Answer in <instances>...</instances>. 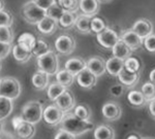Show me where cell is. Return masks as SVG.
<instances>
[{"label":"cell","instance_id":"1","mask_svg":"<svg viewBox=\"0 0 155 139\" xmlns=\"http://www.w3.org/2000/svg\"><path fill=\"white\" fill-rule=\"evenodd\" d=\"M60 129L71 133L74 136H80L94 129V124L91 121H83L77 118L74 113L67 112L61 121Z\"/></svg>","mask_w":155,"mask_h":139},{"label":"cell","instance_id":"2","mask_svg":"<svg viewBox=\"0 0 155 139\" xmlns=\"http://www.w3.org/2000/svg\"><path fill=\"white\" fill-rule=\"evenodd\" d=\"M42 115H44V106L39 101H29L22 108L21 116L23 120L34 126L42 120Z\"/></svg>","mask_w":155,"mask_h":139},{"label":"cell","instance_id":"3","mask_svg":"<svg viewBox=\"0 0 155 139\" xmlns=\"http://www.w3.org/2000/svg\"><path fill=\"white\" fill-rule=\"evenodd\" d=\"M21 14L25 21L31 25H37L45 17H47V11L37 6L32 0L26 2L22 6Z\"/></svg>","mask_w":155,"mask_h":139},{"label":"cell","instance_id":"4","mask_svg":"<svg viewBox=\"0 0 155 139\" xmlns=\"http://www.w3.org/2000/svg\"><path fill=\"white\" fill-rule=\"evenodd\" d=\"M37 66L39 70L48 75H55L59 71V59L53 51L37 58Z\"/></svg>","mask_w":155,"mask_h":139},{"label":"cell","instance_id":"5","mask_svg":"<svg viewBox=\"0 0 155 139\" xmlns=\"http://www.w3.org/2000/svg\"><path fill=\"white\" fill-rule=\"evenodd\" d=\"M22 87L20 81L15 77H3L0 83V97H5L11 100L20 96Z\"/></svg>","mask_w":155,"mask_h":139},{"label":"cell","instance_id":"6","mask_svg":"<svg viewBox=\"0 0 155 139\" xmlns=\"http://www.w3.org/2000/svg\"><path fill=\"white\" fill-rule=\"evenodd\" d=\"M64 115H65V113L56 104H51V105L47 106L46 108H44L42 120L47 124H49L50 126H57L61 123Z\"/></svg>","mask_w":155,"mask_h":139},{"label":"cell","instance_id":"7","mask_svg":"<svg viewBox=\"0 0 155 139\" xmlns=\"http://www.w3.org/2000/svg\"><path fill=\"white\" fill-rule=\"evenodd\" d=\"M55 49L62 55H71L76 49V40L71 35L63 34L55 40Z\"/></svg>","mask_w":155,"mask_h":139},{"label":"cell","instance_id":"8","mask_svg":"<svg viewBox=\"0 0 155 139\" xmlns=\"http://www.w3.org/2000/svg\"><path fill=\"white\" fill-rule=\"evenodd\" d=\"M98 43L104 49H113L114 46L119 41L120 37L116 31L111 28H107L101 33L96 34Z\"/></svg>","mask_w":155,"mask_h":139},{"label":"cell","instance_id":"9","mask_svg":"<svg viewBox=\"0 0 155 139\" xmlns=\"http://www.w3.org/2000/svg\"><path fill=\"white\" fill-rule=\"evenodd\" d=\"M101 113L104 118L107 121H117L122 115V108L117 102L109 101L104 103L101 107Z\"/></svg>","mask_w":155,"mask_h":139},{"label":"cell","instance_id":"10","mask_svg":"<svg viewBox=\"0 0 155 139\" xmlns=\"http://www.w3.org/2000/svg\"><path fill=\"white\" fill-rule=\"evenodd\" d=\"M55 104H56L64 113H67V112H69L71 109H74L76 107V99H74V96L72 95L71 92L66 89V90L56 99Z\"/></svg>","mask_w":155,"mask_h":139},{"label":"cell","instance_id":"11","mask_svg":"<svg viewBox=\"0 0 155 139\" xmlns=\"http://www.w3.org/2000/svg\"><path fill=\"white\" fill-rule=\"evenodd\" d=\"M131 30L144 40L146 37L153 34V24L147 19H140L134 23Z\"/></svg>","mask_w":155,"mask_h":139},{"label":"cell","instance_id":"12","mask_svg":"<svg viewBox=\"0 0 155 139\" xmlns=\"http://www.w3.org/2000/svg\"><path fill=\"white\" fill-rule=\"evenodd\" d=\"M120 37V40H122L124 43L131 49L132 52L137 51V49H141L143 46V39L141 38L137 33H134L131 30H126L121 34Z\"/></svg>","mask_w":155,"mask_h":139},{"label":"cell","instance_id":"13","mask_svg":"<svg viewBox=\"0 0 155 139\" xmlns=\"http://www.w3.org/2000/svg\"><path fill=\"white\" fill-rule=\"evenodd\" d=\"M87 69L94 74L96 77L104 75L106 73V61L98 56H94L88 59V61L86 62Z\"/></svg>","mask_w":155,"mask_h":139},{"label":"cell","instance_id":"14","mask_svg":"<svg viewBox=\"0 0 155 139\" xmlns=\"http://www.w3.org/2000/svg\"><path fill=\"white\" fill-rule=\"evenodd\" d=\"M76 77L79 86L83 89H86V90L94 88L97 83V77L92 72H90L87 68L84 69L82 72H80Z\"/></svg>","mask_w":155,"mask_h":139},{"label":"cell","instance_id":"15","mask_svg":"<svg viewBox=\"0 0 155 139\" xmlns=\"http://www.w3.org/2000/svg\"><path fill=\"white\" fill-rule=\"evenodd\" d=\"M99 0H79V8L83 11V14L90 18L97 14L99 11Z\"/></svg>","mask_w":155,"mask_h":139},{"label":"cell","instance_id":"16","mask_svg":"<svg viewBox=\"0 0 155 139\" xmlns=\"http://www.w3.org/2000/svg\"><path fill=\"white\" fill-rule=\"evenodd\" d=\"M65 70L68 71L69 73H71L74 76H77L80 72L87 68L86 66V61L83 60L80 57H74V58L68 59L65 62Z\"/></svg>","mask_w":155,"mask_h":139},{"label":"cell","instance_id":"17","mask_svg":"<svg viewBox=\"0 0 155 139\" xmlns=\"http://www.w3.org/2000/svg\"><path fill=\"white\" fill-rule=\"evenodd\" d=\"M117 77L119 78V81L121 83V85L125 86L127 88H131V87H134L139 83L140 73L130 72V71L126 70L125 68H123Z\"/></svg>","mask_w":155,"mask_h":139},{"label":"cell","instance_id":"18","mask_svg":"<svg viewBox=\"0 0 155 139\" xmlns=\"http://www.w3.org/2000/svg\"><path fill=\"white\" fill-rule=\"evenodd\" d=\"M58 25L59 24L57 21L49 18V17H45L36 26H37V30L41 32V33L45 34V35H51V34H53L57 30Z\"/></svg>","mask_w":155,"mask_h":139},{"label":"cell","instance_id":"19","mask_svg":"<svg viewBox=\"0 0 155 139\" xmlns=\"http://www.w3.org/2000/svg\"><path fill=\"white\" fill-rule=\"evenodd\" d=\"M15 131L20 139H31L35 134V127L28 122L23 121L19 126L15 128Z\"/></svg>","mask_w":155,"mask_h":139},{"label":"cell","instance_id":"20","mask_svg":"<svg viewBox=\"0 0 155 139\" xmlns=\"http://www.w3.org/2000/svg\"><path fill=\"white\" fill-rule=\"evenodd\" d=\"M112 53H113V57L117 59H120L122 61H125L129 57H131L132 51L122 40H120L114 46L112 49Z\"/></svg>","mask_w":155,"mask_h":139},{"label":"cell","instance_id":"21","mask_svg":"<svg viewBox=\"0 0 155 139\" xmlns=\"http://www.w3.org/2000/svg\"><path fill=\"white\" fill-rule=\"evenodd\" d=\"M124 68V61L112 57L106 61V70L112 76H118L121 70Z\"/></svg>","mask_w":155,"mask_h":139},{"label":"cell","instance_id":"22","mask_svg":"<svg viewBox=\"0 0 155 139\" xmlns=\"http://www.w3.org/2000/svg\"><path fill=\"white\" fill-rule=\"evenodd\" d=\"M31 81H32V85L34 86L35 89H37V90H45V89L49 87L50 75L42 72L41 70H38L32 75Z\"/></svg>","mask_w":155,"mask_h":139},{"label":"cell","instance_id":"23","mask_svg":"<svg viewBox=\"0 0 155 139\" xmlns=\"http://www.w3.org/2000/svg\"><path fill=\"white\" fill-rule=\"evenodd\" d=\"M94 139H115V130L109 125H99L94 129Z\"/></svg>","mask_w":155,"mask_h":139},{"label":"cell","instance_id":"24","mask_svg":"<svg viewBox=\"0 0 155 139\" xmlns=\"http://www.w3.org/2000/svg\"><path fill=\"white\" fill-rule=\"evenodd\" d=\"M35 43H36V38L33 36V34L29 33V32L22 33L18 38L19 46L25 49L26 51L31 52V53H32V49H33L34 46H35Z\"/></svg>","mask_w":155,"mask_h":139},{"label":"cell","instance_id":"25","mask_svg":"<svg viewBox=\"0 0 155 139\" xmlns=\"http://www.w3.org/2000/svg\"><path fill=\"white\" fill-rule=\"evenodd\" d=\"M77 30L83 34L91 33V18L85 14H79L74 24Z\"/></svg>","mask_w":155,"mask_h":139},{"label":"cell","instance_id":"26","mask_svg":"<svg viewBox=\"0 0 155 139\" xmlns=\"http://www.w3.org/2000/svg\"><path fill=\"white\" fill-rule=\"evenodd\" d=\"M78 16H79V14H77V11H65L63 12V14H62V17L60 18L58 24L62 27V28L69 29L74 26L76 21L78 19Z\"/></svg>","mask_w":155,"mask_h":139},{"label":"cell","instance_id":"27","mask_svg":"<svg viewBox=\"0 0 155 139\" xmlns=\"http://www.w3.org/2000/svg\"><path fill=\"white\" fill-rule=\"evenodd\" d=\"M127 100L134 107H144L148 103L141 91H130L127 95Z\"/></svg>","mask_w":155,"mask_h":139},{"label":"cell","instance_id":"28","mask_svg":"<svg viewBox=\"0 0 155 139\" xmlns=\"http://www.w3.org/2000/svg\"><path fill=\"white\" fill-rule=\"evenodd\" d=\"M12 109H14L12 100L5 98V97H0V122L8 118V115H11Z\"/></svg>","mask_w":155,"mask_h":139},{"label":"cell","instance_id":"29","mask_svg":"<svg viewBox=\"0 0 155 139\" xmlns=\"http://www.w3.org/2000/svg\"><path fill=\"white\" fill-rule=\"evenodd\" d=\"M12 56H14L15 60L20 62V63H25V62H27L32 56L31 52L26 51V49H23L22 46H20L18 43L12 46Z\"/></svg>","mask_w":155,"mask_h":139},{"label":"cell","instance_id":"30","mask_svg":"<svg viewBox=\"0 0 155 139\" xmlns=\"http://www.w3.org/2000/svg\"><path fill=\"white\" fill-rule=\"evenodd\" d=\"M56 81L58 84H60L61 86H63L64 88H68L71 87L74 81V76L71 73H69L68 71L65 69H62L59 70L56 74Z\"/></svg>","mask_w":155,"mask_h":139},{"label":"cell","instance_id":"31","mask_svg":"<svg viewBox=\"0 0 155 139\" xmlns=\"http://www.w3.org/2000/svg\"><path fill=\"white\" fill-rule=\"evenodd\" d=\"M66 90V88H64L63 86H61L60 84L56 83H52L51 85L48 87V91H47V95L48 98L51 101H56V99Z\"/></svg>","mask_w":155,"mask_h":139},{"label":"cell","instance_id":"32","mask_svg":"<svg viewBox=\"0 0 155 139\" xmlns=\"http://www.w3.org/2000/svg\"><path fill=\"white\" fill-rule=\"evenodd\" d=\"M91 109L88 105L86 104H79L74 107V115L79 118L80 120L83 121H90V118H91Z\"/></svg>","mask_w":155,"mask_h":139},{"label":"cell","instance_id":"33","mask_svg":"<svg viewBox=\"0 0 155 139\" xmlns=\"http://www.w3.org/2000/svg\"><path fill=\"white\" fill-rule=\"evenodd\" d=\"M50 51H51L50 46L46 41L42 40V39H36V43L34 46L33 49H32V55H34L36 58H38V57H41L47 53H49Z\"/></svg>","mask_w":155,"mask_h":139},{"label":"cell","instance_id":"34","mask_svg":"<svg viewBox=\"0 0 155 139\" xmlns=\"http://www.w3.org/2000/svg\"><path fill=\"white\" fill-rule=\"evenodd\" d=\"M15 35L12 27L0 26V43L12 44L14 41Z\"/></svg>","mask_w":155,"mask_h":139},{"label":"cell","instance_id":"35","mask_svg":"<svg viewBox=\"0 0 155 139\" xmlns=\"http://www.w3.org/2000/svg\"><path fill=\"white\" fill-rule=\"evenodd\" d=\"M141 92L145 98H146L147 102H150V101L155 99V85L152 84L151 81L145 83L144 85L142 86Z\"/></svg>","mask_w":155,"mask_h":139},{"label":"cell","instance_id":"36","mask_svg":"<svg viewBox=\"0 0 155 139\" xmlns=\"http://www.w3.org/2000/svg\"><path fill=\"white\" fill-rule=\"evenodd\" d=\"M124 68H125L126 70L130 71V72L139 73L140 69H141L140 60L137 58H134V57H129L128 59H126V60L124 61Z\"/></svg>","mask_w":155,"mask_h":139},{"label":"cell","instance_id":"37","mask_svg":"<svg viewBox=\"0 0 155 139\" xmlns=\"http://www.w3.org/2000/svg\"><path fill=\"white\" fill-rule=\"evenodd\" d=\"M64 11H64V9L56 2V3L53 4V5H52L48 11H47V17H49V18L59 22V20L62 17V14H63Z\"/></svg>","mask_w":155,"mask_h":139},{"label":"cell","instance_id":"38","mask_svg":"<svg viewBox=\"0 0 155 139\" xmlns=\"http://www.w3.org/2000/svg\"><path fill=\"white\" fill-rule=\"evenodd\" d=\"M107 28V23L101 18L94 17L93 19H91V32L98 34L104 30H106Z\"/></svg>","mask_w":155,"mask_h":139},{"label":"cell","instance_id":"39","mask_svg":"<svg viewBox=\"0 0 155 139\" xmlns=\"http://www.w3.org/2000/svg\"><path fill=\"white\" fill-rule=\"evenodd\" d=\"M58 4L68 11H77L79 8V0H58Z\"/></svg>","mask_w":155,"mask_h":139},{"label":"cell","instance_id":"40","mask_svg":"<svg viewBox=\"0 0 155 139\" xmlns=\"http://www.w3.org/2000/svg\"><path fill=\"white\" fill-rule=\"evenodd\" d=\"M12 22H14V18L11 12L4 11V9L0 11V26L12 27Z\"/></svg>","mask_w":155,"mask_h":139},{"label":"cell","instance_id":"41","mask_svg":"<svg viewBox=\"0 0 155 139\" xmlns=\"http://www.w3.org/2000/svg\"><path fill=\"white\" fill-rule=\"evenodd\" d=\"M143 46L149 53L155 54V34H151L143 40Z\"/></svg>","mask_w":155,"mask_h":139},{"label":"cell","instance_id":"42","mask_svg":"<svg viewBox=\"0 0 155 139\" xmlns=\"http://www.w3.org/2000/svg\"><path fill=\"white\" fill-rule=\"evenodd\" d=\"M12 44L9 43H0V61L4 60L12 52Z\"/></svg>","mask_w":155,"mask_h":139},{"label":"cell","instance_id":"43","mask_svg":"<svg viewBox=\"0 0 155 139\" xmlns=\"http://www.w3.org/2000/svg\"><path fill=\"white\" fill-rule=\"evenodd\" d=\"M37 6H39L44 11H48L53 4L56 3V0H32Z\"/></svg>","mask_w":155,"mask_h":139},{"label":"cell","instance_id":"44","mask_svg":"<svg viewBox=\"0 0 155 139\" xmlns=\"http://www.w3.org/2000/svg\"><path fill=\"white\" fill-rule=\"evenodd\" d=\"M110 93L113 97H120L123 95L124 93V87L121 84H116V85H113L110 88Z\"/></svg>","mask_w":155,"mask_h":139},{"label":"cell","instance_id":"45","mask_svg":"<svg viewBox=\"0 0 155 139\" xmlns=\"http://www.w3.org/2000/svg\"><path fill=\"white\" fill-rule=\"evenodd\" d=\"M54 139H76V136L71 135V133L66 132V131L64 130H60L58 131V133L55 135Z\"/></svg>","mask_w":155,"mask_h":139},{"label":"cell","instance_id":"46","mask_svg":"<svg viewBox=\"0 0 155 139\" xmlns=\"http://www.w3.org/2000/svg\"><path fill=\"white\" fill-rule=\"evenodd\" d=\"M149 112L153 118H155V99L149 102Z\"/></svg>","mask_w":155,"mask_h":139},{"label":"cell","instance_id":"47","mask_svg":"<svg viewBox=\"0 0 155 139\" xmlns=\"http://www.w3.org/2000/svg\"><path fill=\"white\" fill-rule=\"evenodd\" d=\"M142 138H143V137H142L141 135H139L137 133H136V132L130 133V134H129V135L126 137V139H142Z\"/></svg>","mask_w":155,"mask_h":139},{"label":"cell","instance_id":"48","mask_svg":"<svg viewBox=\"0 0 155 139\" xmlns=\"http://www.w3.org/2000/svg\"><path fill=\"white\" fill-rule=\"evenodd\" d=\"M149 79H150V81H151L152 84H154V85H155V68L152 69L151 72L149 73Z\"/></svg>","mask_w":155,"mask_h":139},{"label":"cell","instance_id":"49","mask_svg":"<svg viewBox=\"0 0 155 139\" xmlns=\"http://www.w3.org/2000/svg\"><path fill=\"white\" fill-rule=\"evenodd\" d=\"M4 6H5V3H4V0H0V11H3Z\"/></svg>","mask_w":155,"mask_h":139},{"label":"cell","instance_id":"50","mask_svg":"<svg viewBox=\"0 0 155 139\" xmlns=\"http://www.w3.org/2000/svg\"><path fill=\"white\" fill-rule=\"evenodd\" d=\"M112 0H99V2L101 3H109V2H111Z\"/></svg>","mask_w":155,"mask_h":139},{"label":"cell","instance_id":"51","mask_svg":"<svg viewBox=\"0 0 155 139\" xmlns=\"http://www.w3.org/2000/svg\"><path fill=\"white\" fill-rule=\"evenodd\" d=\"M2 132H3V124L0 122V134H1Z\"/></svg>","mask_w":155,"mask_h":139},{"label":"cell","instance_id":"52","mask_svg":"<svg viewBox=\"0 0 155 139\" xmlns=\"http://www.w3.org/2000/svg\"><path fill=\"white\" fill-rule=\"evenodd\" d=\"M142 139H155V138H153V137H143Z\"/></svg>","mask_w":155,"mask_h":139},{"label":"cell","instance_id":"53","mask_svg":"<svg viewBox=\"0 0 155 139\" xmlns=\"http://www.w3.org/2000/svg\"><path fill=\"white\" fill-rule=\"evenodd\" d=\"M0 70H1V63H0Z\"/></svg>","mask_w":155,"mask_h":139},{"label":"cell","instance_id":"54","mask_svg":"<svg viewBox=\"0 0 155 139\" xmlns=\"http://www.w3.org/2000/svg\"><path fill=\"white\" fill-rule=\"evenodd\" d=\"M0 83H1V78H0Z\"/></svg>","mask_w":155,"mask_h":139}]
</instances>
